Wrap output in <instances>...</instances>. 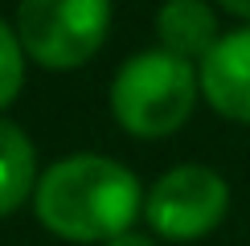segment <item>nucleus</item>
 <instances>
[{
	"label": "nucleus",
	"mask_w": 250,
	"mask_h": 246,
	"mask_svg": "<svg viewBox=\"0 0 250 246\" xmlns=\"http://www.w3.org/2000/svg\"><path fill=\"white\" fill-rule=\"evenodd\" d=\"M33 213L62 242H103L127 234L144 213V189L127 164L78 152L62 156L37 177Z\"/></svg>",
	"instance_id": "obj_1"
},
{
	"label": "nucleus",
	"mask_w": 250,
	"mask_h": 246,
	"mask_svg": "<svg viewBox=\"0 0 250 246\" xmlns=\"http://www.w3.org/2000/svg\"><path fill=\"white\" fill-rule=\"evenodd\" d=\"M201 82L193 62L144 49L131 54L111 78V115L127 136L135 140H164L189 123Z\"/></svg>",
	"instance_id": "obj_2"
},
{
	"label": "nucleus",
	"mask_w": 250,
	"mask_h": 246,
	"mask_svg": "<svg viewBox=\"0 0 250 246\" xmlns=\"http://www.w3.org/2000/svg\"><path fill=\"white\" fill-rule=\"evenodd\" d=\"M111 0H21L17 37L25 58L45 70H78L103 49Z\"/></svg>",
	"instance_id": "obj_3"
},
{
	"label": "nucleus",
	"mask_w": 250,
	"mask_h": 246,
	"mask_svg": "<svg viewBox=\"0 0 250 246\" xmlns=\"http://www.w3.org/2000/svg\"><path fill=\"white\" fill-rule=\"evenodd\" d=\"M230 213V184L209 164H176L144 193V222L164 242H197Z\"/></svg>",
	"instance_id": "obj_4"
},
{
	"label": "nucleus",
	"mask_w": 250,
	"mask_h": 246,
	"mask_svg": "<svg viewBox=\"0 0 250 246\" xmlns=\"http://www.w3.org/2000/svg\"><path fill=\"white\" fill-rule=\"evenodd\" d=\"M197 82L222 119L250 123V25L217 37V45L197 66Z\"/></svg>",
	"instance_id": "obj_5"
},
{
	"label": "nucleus",
	"mask_w": 250,
	"mask_h": 246,
	"mask_svg": "<svg viewBox=\"0 0 250 246\" xmlns=\"http://www.w3.org/2000/svg\"><path fill=\"white\" fill-rule=\"evenodd\" d=\"M156 37L164 54L185 62H201L217 45V13L205 0H164L156 13Z\"/></svg>",
	"instance_id": "obj_6"
},
{
	"label": "nucleus",
	"mask_w": 250,
	"mask_h": 246,
	"mask_svg": "<svg viewBox=\"0 0 250 246\" xmlns=\"http://www.w3.org/2000/svg\"><path fill=\"white\" fill-rule=\"evenodd\" d=\"M37 148L13 119H0V218H8L37 189Z\"/></svg>",
	"instance_id": "obj_7"
},
{
	"label": "nucleus",
	"mask_w": 250,
	"mask_h": 246,
	"mask_svg": "<svg viewBox=\"0 0 250 246\" xmlns=\"http://www.w3.org/2000/svg\"><path fill=\"white\" fill-rule=\"evenodd\" d=\"M21 86H25V49L17 29L0 17V111L21 95Z\"/></svg>",
	"instance_id": "obj_8"
},
{
	"label": "nucleus",
	"mask_w": 250,
	"mask_h": 246,
	"mask_svg": "<svg viewBox=\"0 0 250 246\" xmlns=\"http://www.w3.org/2000/svg\"><path fill=\"white\" fill-rule=\"evenodd\" d=\"M107 246H156V238H148V234H135V230H127V234H119V238H111Z\"/></svg>",
	"instance_id": "obj_9"
},
{
	"label": "nucleus",
	"mask_w": 250,
	"mask_h": 246,
	"mask_svg": "<svg viewBox=\"0 0 250 246\" xmlns=\"http://www.w3.org/2000/svg\"><path fill=\"white\" fill-rule=\"evenodd\" d=\"M226 13H234L238 20H250V0H217Z\"/></svg>",
	"instance_id": "obj_10"
}]
</instances>
